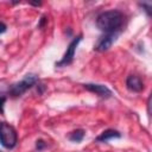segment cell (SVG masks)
I'll use <instances>...</instances> for the list:
<instances>
[{
  "mask_svg": "<svg viewBox=\"0 0 152 152\" xmlns=\"http://www.w3.org/2000/svg\"><path fill=\"white\" fill-rule=\"evenodd\" d=\"M6 28H7V27H6V25H5L4 23H0V34H1V33H4V32L6 31Z\"/></svg>",
  "mask_w": 152,
  "mask_h": 152,
  "instance_id": "7c38bea8",
  "label": "cell"
},
{
  "mask_svg": "<svg viewBox=\"0 0 152 152\" xmlns=\"http://www.w3.org/2000/svg\"><path fill=\"white\" fill-rule=\"evenodd\" d=\"M6 102V97H0V114H4V104Z\"/></svg>",
  "mask_w": 152,
  "mask_h": 152,
  "instance_id": "8fae6325",
  "label": "cell"
},
{
  "mask_svg": "<svg viewBox=\"0 0 152 152\" xmlns=\"http://www.w3.org/2000/svg\"><path fill=\"white\" fill-rule=\"evenodd\" d=\"M17 141L18 135L14 127L7 122H0V144L5 148H13Z\"/></svg>",
  "mask_w": 152,
  "mask_h": 152,
  "instance_id": "7a4b0ae2",
  "label": "cell"
},
{
  "mask_svg": "<svg viewBox=\"0 0 152 152\" xmlns=\"http://www.w3.org/2000/svg\"><path fill=\"white\" fill-rule=\"evenodd\" d=\"M83 138H84V131L83 129H76L69 134V140H71L74 142H80L83 140Z\"/></svg>",
  "mask_w": 152,
  "mask_h": 152,
  "instance_id": "9c48e42d",
  "label": "cell"
},
{
  "mask_svg": "<svg viewBox=\"0 0 152 152\" xmlns=\"http://www.w3.org/2000/svg\"><path fill=\"white\" fill-rule=\"evenodd\" d=\"M81 40H82V34L77 36L76 38H74V39L70 42V44H69V46L66 48V51H65L63 58H62L58 63H56V66H65V65H69V64L72 62L74 56H75L76 48H77V45H78V43H80Z\"/></svg>",
  "mask_w": 152,
  "mask_h": 152,
  "instance_id": "277c9868",
  "label": "cell"
},
{
  "mask_svg": "<svg viewBox=\"0 0 152 152\" xmlns=\"http://www.w3.org/2000/svg\"><path fill=\"white\" fill-rule=\"evenodd\" d=\"M0 152H1V151H0Z\"/></svg>",
  "mask_w": 152,
  "mask_h": 152,
  "instance_id": "4fadbf2b",
  "label": "cell"
},
{
  "mask_svg": "<svg viewBox=\"0 0 152 152\" xmlns=\"http://www.w3.org/2000/svg\"><path fill=\"white\" fill-rule=\"evenodd\" d=\"M120 137H121V134H120L118 131H115V129H106V131H103V132L96 138V140L104 142V141H108L109 139L120 138Z\"/></svg>",
  "mask_w": 152,
  "mask_h": 152,
  "instance_id": "ba28073f",
  "label": "cell"
},
{
  "mask_svg": "<svg viewBox=\"0 0 152 152\" xmlns=\"http://www.w3.org/2000/svg\"><path fill=\"white\" fill-rule=\"evenodd\" d=\"M36 147H37V150H38V151H40V150H43V148H45V147H46V144H45V141H43V140H37Z\"/></svg>",
  "mask_w": 152,
  "mask_h": 152,
  "instance_id": "30bf717a",
  "label": "cell"
},
{
  "mask_svg": "<svg viewBox=\"0 0 152 152\" xmlns=\"http://www.w3.org/2000/svg\"><path fill=\"white\" fill-rule=\"evenodd\" d=\"M83 87H84L87 90H89V91H91V93H95V94H97L99 96H101V97H103V99H108V97L112 96L110 89H109L108 87L103 86V84L87 83V84H83Z\"/></svg>",
  "mask_w": 152,
  "mask_h": 152,
  "instance_id": "8992f818",
  "label": "cell"
},
{
  "mask_svg": "<svg viewBox=\"0 0 152 152\" xmlns=\"http://www.w3.org/2000/svg\"><path fill=\"white\" fill-rule=\"evenodd\" d=\"M116 36H118L116 33H104V36H102V37L99 38V40L96 42L94 49L96 51H99V52L107 51L112 46V44L115 42Z\"/></svg>",
  "mask_w": 152,
  "mask_h": 152,
  "instance_id": "5b68a950",
  "label": "cell"
},
{
  "mask_svg": "<svg viewBox=\"0 0 152 152\" xmlns=\"http://www.w3.org/2000/svg\"><path fill=\"white\" fill-rule=\"evenodd\" d=\"M125 15L118 10L102 12L96 18V26L104 33H116L124 25Z\"/></svg>",
  "mask_w": 152,
  "mask_h": 152,
  "instance_id": "6da1fadb",
  "label": "cell"
},
{
  "mask_svg": "<svg viewBox=\"0 0 152 152\" xmlns=\"http://www.w3.org/2000/svg\"><path fill=\"white\" fill-rule=\"evenodd\" d=\"M126 87L134 93H140L144 89V83L137 75H129L126 80Z\"/></svg>",
  "mask_w": 152,
  "mask_h": 152,
  "instance_id": "52a82bcc",
  "label": "cell"
},
{
  "mask_svg": "<svg viewBox=\"0 0 152 152\" xmlns=\"http://www.w3.org/2000/svg\"><path fill=\"white\" fill-rule=\"evenodd\" d=\"M38 81V76L34 74H27L25 75V77L18 82L11 86L10 88V94L13 96H20L21 94H24L26 90H28L30 88H32Z\"/></svg>",
  "mask_w": 152,
  "mask_h": 152,
  "instance_id": "3957f363",
  "label": "cell"
}]
</instances>
